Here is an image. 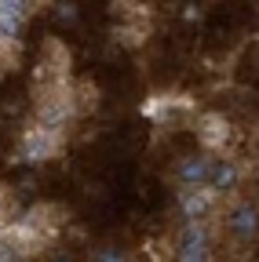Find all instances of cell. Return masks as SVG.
Segmentation results:
<instances>
[{
  "label": "cell",
  "instance_id": "10",
  "mask_svg": "<svg viewBox=\"0 0 259 262\" xmlns=\"http://www.w3.org/2000/svg\"><path fill=\"white\" fill-rule=\"evenodd\" d=\"M183 18H186V22H197V18H201V4H197V0L183 4Z\"/></svg>",
  "mask_w": 259,
  "mask_h": 262
},
{
  "label": "cell",
  "instance_id": "11",
  "mask_svg": "<svg viewBox=\"0 0 259 262\" xmlns=\"http://www.w3.org/2000/svg\"><path fill=\"white\" fill-rule=\"evenodd\" d=\"M55 262H70V258H55Z\"/></svg>",
  "mask_w": 259,
  "mask_h": 262
},
{
  "label": "cell",
  "instance_id": "1",
  "mask_svg": "<svg viewBox=\"0 0 259 262\" xmlns=\"http://www.w3.org/2000/svg\"><path fill=\"white\" fill-rule=\"evenodd\" d=\"M62 149H66V135L62 127H51V124H33L22 131L18 139V160L22 164H44V160H55Z\"/></svg>",
  "mask_w": 259,
  "mask_h": 262
},
{
  "label": "cell",
  "instance_id": "5",
  "mask_svg": "<svg viewBox=\"0 0 259 262\" xmlns=\"http://www.w3.org/2000/svg\"><path fill=\"white\" fill-rule=\"evenodd\" d=\"M226 229L237 244H252L259 237V204H248V201H237L230 211H226Z\"/></svg>",
  "mask_w": 259,
  "mask_h": 262
},
{
  "label": "cell",
  "instance_id": "8",
  "mask_svg": "<svg viewBox=\"0 0 259 262\" xmlns=\"http://www.w3.org/2000/svg\"><path fill=\"white\" fill-rule=\"evenodd\" d=\"M55 22L58 26H81V8H77V0H58L55 4Z\"/></svg>",
  "mask_w": 259,
  "mask_h": 262
},
{
  "label": "cell",
  "instance_id": "9",
  "mask_svg": "<svg viewBox=\"0 0 259 262\" xmlns=\"http://www.w3.org/2000/svg\"><path fill=\"white\" fill-rule=\"evenodd\" d=\"M91 262H132V258H128V251L117 248V244H103V248L91 251Z\"/></svg>",
  "mask_w": 259,
  "mask_h": 262
},
{
  "label": "cell",
  "instance_id": "6",
  "mask_svg": "<svg viewBox=\"0 0 259 262\" xmlns=\"http://www.w3.org/2000/svg\"><path fill=\"white\" fill-rule=\"evenodd\" d=\"M212 157L208 153H193V157H179L175 160V182L186 189V186H208V175H212Z\"/></svg>",
  "mask_w": 259,
  "mask_h": 262
},
{
  "label": "cell",
  "instance_id": "4",
  "mask_svg": "<svg viewBox=\"0 0 259 262\" xmlns=\"http://www.w3.org/2000/svg\"><path fill=\"white\" fill-rule=\"evenodd\" d=\"M215 204H219V193L212 186H186V189H179V211H183L186 222L208 219L215 211Z\"/></svg>",
  "mask_w": 259,
  "mask_h": 262
},
{
  "label": "cell",
  "instance_id": "3",
  "mask_svg": "<svg viewBox=\"0 0 259 262\" xmlns=\"http://www.w3.org/2000/svg\"><path fill=\"white\" fill-rule=\"evenodd\" d=\"M193 131H197V142L208 153H223L230 146V139H234V127H230V120L223 113H201L197 124H193Z\"/></svg>",
  "mask_w": 259,
  "mask_h": 262
},
{
  "label": "cell",
  "instance_id": "2",
  "mask_svg": "<svg viewBox=\"0 0 259 262\" xmlns=\"http://www.w3.org/2000/svg\"><path fill=\"white\" fill-rule=\"evenodd\" d=\"M212 233L205 222H186L179 233V248H175V262H212V248H208Z\"/></svg>",
  "mask_w": 259,
  "mask_h": 262
},
{
  "label": "cell",
  "instance_id": "7",
  "mask_svg": "<svg viewBox=\"0 0 259 262\" xmlns=\"http://www.w3.org/2000/svg\"><path fill=\"white\" fill-rule=\"evenodd\" d=\"M237 182H241V164H234V160H215V164H212L208 186H212L219 196L230 193V189H237Z\"/></svg>",
  "mask_w": 259,
  "mask_h": 262
}]
</instances>
